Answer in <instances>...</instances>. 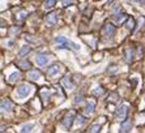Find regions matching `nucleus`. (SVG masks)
<instances>
[{"instance_id": "obj_13", "label": "nucleus", "mask_w": 145, "mask_h": 133, "mask_svg": "<svg viewBox=\"0 0 145 133\" xmlns=\"http://www.w3.org/2000/svg\"><path fill=\"white\" fill-rule=\"evenodd\" d=\"M94 108H95V102L94 101H89L85 107V115H91L94 112Z\"/></svg>"}, {"instance_id": "obj_1", "label": "nucleus", "mask_w": 145, "mask_h": 133, "mask_svg": "<svg viewBox=\"0 0 145 133\" xmlns=\"http://www.w3.org/2000/svg\"><path fill=\"white\" fill-rule=\"evenodd\" d=\"M55 43L58 44V47H59V48H72V50H76V51H79V50H80V46L79 44L71 42V40H68L66 37H62V35L55 38Z\"/></svg>"}, {"instance_id": "obj_21", "label": "nucleus", "mask_w": 145, "mask_h": 133, "mask_svg": "<svg viewBox=\"0 0 145 133\" xmlns=\"http://www.w3.org/2000/svg\"><path fill=\"white\" fill-rule=\"evenodd\" d=\"M54 5H55V1H54V0H48V1H45L43 8H45V9H51Z\"/></svg>"}, {"instance_id": "obj_18", "label": "nucleus", "mask_w": 145, "mask_h": 133, "mask_svg": "<svg viewBox=\"0 0 145 133\" xmlns=\"http://www.w3.org/2000/svg\"><path fill=\"white\" fill-rule=\"evenodd\" d=\"M17 67H20L21 69H29V68H31V64L28 60H22V61L17 63Z\"/></svg>"}, {"instance_id": "obj_8", "label": "nucleus", "mask_w": 145, "mask_h": 133, "mask_svg": "<svg viewBox=\"0 0 145 133\" xmlns=\"http://www.w3.org/2000/svg\"><path fill=\"white\" fill-rule=\"evenodd\" d=\"M60 71H62V67H60L59 64H54V65H51L50 68H47V76L54 77V76H56Z\"/></svg>"}, {"instance_id": "obj_11", "label": "nucleus", "mask_w": 145, "mask_h": 133, "mask_svg": "<svg viewBox=\"0 0 145 133\" xmlns=\"http://www.w3.org/2000/svg\"><path fill=\"white\" fill-rule=\"evenodd\" d=\"M46 22H47V25L54 26L55 24L58 22V16H56L55 13H50V14H47V17H46Z\"/></svg>"}, {"instance_id": "obj_19", "label": "nucleus", "mask_w": 145, "mask_h": 133, "mask_svg": "<svg viewBox=\"0 0 145 133\" xmlns=\"http://www.w3.org/2000/svg\"><path fill=\"white\" fill-rule=\"evenodd\" d=\"M20 80V72H13V73L9 76V80L8 81L11 82V84H14L16 81H18Z\"/></svg>"}, {"instance_id": "obj_2", "label": "nucleus", "mask_w": 145, "mask_h": 133, "mask_svg": "<svg viewBox=\"0 0 145 133\" xmlns=\"http://www.w3.org/2000/svg\"><path fill=\"white\" fill-rule=\"evenodd\" d=\"M73 120H76V112H75V111H69V112L64 116V119H63V125H64L67 129H69V128L72 127Z\"/></svg>"}, {"instance_id": "obj_16", "label": "nucleus", "mask_w": 145, "mask_h": 133, "mask_svg": "<svg viewBox=\"0 0 145 133\" xmlns=\"http://www.w3.org/2000/svg\"><path fill=\"white\" fill-rule=\"evenodd\" d=\"M30 51H31V47H29V46H24V47H21L20 51H18V57L25 56V55H28Z\"/></svg>"}, {"instance_id": "obj_4", "label": "nucleus", "mask_w": 145, "mask_h": 133, "mask_svg": "<svg viewBox=\"0 0 145 133\" xmlns=\"http://www.w3.org/2000/svg\"><path fill=\"white\" fill-rule=\"evenodd\" d=\"M127 113H128V105H122L119 107V110H118V120L119 121H125V117H127Z\"/></svg>"}, {"instance_id": "obj_27", "label": "nucleus", "mask_w": 145, "mask_h": 133, "mask_svg": "<svg viewBox=\"0 0 145 133\" xmlns=\"http://www.w3.org/2000/svg\"><path fill=\"white\" fill-rule=\"evenodd\" d=\"M42 95L45 97V98L47 97V99H50V97H51V91H47V93H46V90H43L42 91Z\"/></svg>"}, {"instance_id": "obj_12", "label": "nucleus", "mask_w": 145, "mask_h": 133, "mask_svg": "<svg viewBox=\"0 0 145 133\" xmlns=\"http://www.w3.org/2000/svg\"><path fill=\"white\" fill-rule=\"evenodd\" d=\"M28 77L31 81H38V80L41 78V72L37 71V69H33V71H30L28 73Z\"/></svg>"}, {"instance_id": "obj_30", "label": "nucleus", "mask_w": 145, "mask_h": 133, "mask_svg": "<svg viewBox=\"0 0 145 133\" xmlns=\"http://www.w3.org/2000/svg\"><path fill=\"white\" fill-rule=\"evenodd\" d=\"M62 4H63V7H68L69 4H72V1H62Z\"/></svg>"}, {"instance_id": "obj_6", "label": "nucleus", "mask_w": 145, "mask_h": 133, "mask_svg": "<svg viewBox=\"0 0 145 133\" xmlns=\"http://www.w3.org/2000/svg\"><path fill=\"white\" fill-rule=\"evenodd\" d=\"M0 108H1L3 112H9V111H12V108H13V105H12V102L9 99L4 98L3 101H1V103H0Z\"/></svg>"}, {"instance_id": "obj_7", "label": "nucleus", "mask_w": 145, "mask_h": 133, "mask_svg": "<svg viewBox=\"0 0 145 133\" xmlns=\"http://www.w3.org/2000/svg\"><path fill=\"white\" fill-rule=\"evenodd\" d=\"M35 61H37L38 65H46L50 61V56L46 54H38L37 56H35Z\"/></svg>"}, {"instance_id": "obj_3", "label": "nucleus", "mask_w": 145, "mask_h": 133, "mask_svg": "<svg viewBox=\"0 0 145 133\" xmlns=\"http://www.w3.org/2000/svg\"><path fill=\"white\" fill-rule=\"evenodd\" d=\"M31 90H33V88H31L30 85H28V84H22V85H20L17 88V94L21 97V98H26V97L31 93Z\"/></svg>"}, {"instance_id": "obj_14", "label": "nucleus", "mask_w": 145, "mask_h": 133, "mask_svg": "<svg viewBox=\"0 0 145 133\" xmlns=\"http://www.w3.org/2000/svg\"><path fill=\"white\" fill-rule=\"evenodd\" d=\"M62 84L64 85V88H66L67 90H72V89L75 88L72 81H71V78H68V77H64V78L62 80Z\"/></svg>"}, {"instance_id": "obj_23", "label": "nucleus", "mask_w": 145, "mask_h": 133, "mask_svg": "<svg viewBox=\"0 0 145 133\" xmlns=\"http://www.w3.org/2000/svg\"><path fill=\"white\" fill-rule=\"evenodd\" d=\"M76 123H77V125H79V127H80V125H83L84 124V117L81 115H79L76 117Z\"/></svg>"}, {"instance_id": "obj_29", "label": "nucleus", "mask_w": 145, "mask_h": 133, "mask_svg": "<svg viewBox=\"0 0 145 133\" xmlns=\"http://www.w3.org/2000/svg\"><path fill=\"white\" fill-rule=\"evenodd\" d=\"M108 72H111V73H114V72H118V68L114 65V67H111V69H108Z\"/></svg>"}, {"instance_id": "obj_22", "label": "nucleus", "mask_w": 145, "mask_h": 133, "mask_svg": "<svg viewBox=\"0 0 145 133\" xmlns=\"http://www.w3.org/2000/svg\"><path fill=\"white\" fill-rule=\"evenodd\" d=\"M103 93H105V90H103V89L101 88V86H98V88H95V89H94V90H93V94H94V95H95V97H99V95H102Z\"/></svg>"}, {"instance_id": "obj_28", "label": "nucleus", "mask_w": 145, "mask_h": 133, "mask_svg": "<svg viewBox=\"0 0 145 133\" xmlns=\"http://www.w3.org/2000/svg\"><path fill=\"white\" fill-rule=\"evenodd\" d=\"M18 31H20V28L17 26V28H12L9 33H11V34H14V33H18Z\"/></svg>"}, {"instance_id": "obj_15", "label": "nucleus", "mask_w": 145, "mask_h": 133, "mask_svg": "<svg viewBox=\"0 0 145 133\" xmlns=\"http://www.w3.org/2000/svg\"><path fill=\"white\" fill-rule=\"evenodd\" d=\"M33 127H34V124H31V123H28V124H24L22 127L20 128V132H21V133H29L31 129H33Z\"/></svg>"}, {"instance_id": "obj_31", "label": "nucleus", "mask_w": 145, "mask_h": 133, "mask_svg": "<svg viewBox=\"0 0 145 133\" xmlns=\"http://www.w3.org/2000/svg\"><path fill=\"white\" fill-rule=\"evenodd\" d=\"M25 14H26V12H22V13H20V17H18V18H20V20H22V18L25 17Z\"/></svg>"}, {"instance_id": "obj_24", "label": "nucleus", "mask_w": 145, "mask_h": 133, "mask_svg": "<svg viewBox=\"0 0 145 133\" xmlns=\"http://www.w3.org/2000/svg\"><path fill=\"white\" fill-rule=\"evenodd\" d=\"M83 102V95L80 94V95H76V99H75V105H79V103Z\"/></svg>"}, {"instance_id": "obj_25", "label": "nucleus", "mask_w": 145, "mask_h": 133, "mask_svg": "<svg viewBox=\"0 0 145 133\" xmlns=\"http://www.w3.org/2000/svg\"><path fill=\"white\" fill-rule=\"evenodd\" d=\"M108 101H111V102H116V101H118V95H116V94H111V97H108Z\"/></svg>"}, {"instance_id": "obj_5", "label": "nucleus", "mask_w": 145, "mask_h": 133, "mask_svg": "<svg viewBox=\"0 0 145 133\" xmlns=\"http://www.w3.org/2000/svg\"><path fill=\"white\" fill-rule=\"evenodd\" d=\"M115 31H116V28L112 24H106L102 29V35H105V37H112L115 34Z\"/></svg>"}, {"instance_id": "obj_20", "label": "nucleus", "mask_w": 145, "mask_h": 133, "mask_svg": "<svg viewBox=\"0 0 145 133\" xmlns=\"http://www.w3.org/2000/svg\"><path fill=\"white\" fill-rule=\"evenodd\" d=\"M125 26H127V29L128 30H133V28H135V20L133 18H128V21H127V24H125Z\"/></svg>"}, {"instance_id": "obj_10", "label": "nucleus", "mask_w": 145, "mask_h": 133, "mask_svg": "<svg viewBox=\"0 0 145 133\" xmlns=\"http://www.w3.org/2000/svg\"><path fill=\"white\" fill-rule=\"evenodd\" d=\"M131 127H132V120L131 119H127L125 121H123L122 124H120V129H122L123 133H127L131 130Z\"/></svg>"}, {"instance_id": "obj_9", "label": "nucleus", "mask_w": 145, "mask_h": 133, "mask_svg": "<svg viewBox=\"0 0 145 133\" xmlns=\"http://www.w3.org/2000/svg\"><path fill=\"white\" fill-rule=\"evenodd\" d=\"M135 57V48L133 47H128L125 50V54H124V59L127 63H131Z\"/></svg>"}, {"instance_id": "obj_17", "label": "nucleus", "mask_w": 145, "mask_h": 133, "mask_svg": "<svg viewBox=\"0 0 145 133\" xmlns=\"http://www.w3.org/2000/svg\"><path fill=\"white\" fill-rule=\"evenodd\" d=\"M101 130V125L99 124H93L90 125V127L88 128V130H86L85 133H98Z\"/></svg>"}, {"instance_id": "obj_26", "label": "nucleus", "mask_w": 145, "mask_h": 133, "mask_svg": "<svg viewBox=\"0 0 145 133\" xmlns=\"http://www.w3.org/2000/svg\"><path fill=\"white\" fill-rule=\"evenodd\" d=\"M124 18H128V17H127V14H122L120 17H116V21H118V22H119V24H122Z\"/></svg>"}]
</instances>
